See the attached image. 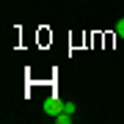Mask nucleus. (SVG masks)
<instances>
[{"mask_svg":"<svg viewBox=\"0 0 124 124\" xmlns=\"http://www.w3.org/2000/svg\"><path fill=\"white\" fill-rule=\"evenodd\" d=\"M41 110H44L47 116H58V113H63V110L77 113V105H75V102H63V99H58V97H50V99L41 102Z\"/></svg>","mask_w":124,"mask_h":124,"instance_id":"obj_1","label":"nucleus"},{"mask_svg":"<svg viewBox=\"0 0 124 124\" xmlns=\"http://www.w3.org/2000/svg\"><path fill=\"white\" fill-rule=\"evenodd\" d=\"M53 119H55L58 124H72V119H75V113H69V110H63V113H58V116H53Z\"/></svg>","mask_w":124,"mask_h":124,"instance_id":"obj_2","label":"nucleus"},{"mask_svg":"<svg viewBox=\"0 0 124 124\" xmlns=\"http://www.w3.org/2000/svg\"><path fill=\"white\" fill-rule=\"evenodd\" d=\"M116 36H119V39L124 41V17L119 19V22H116Z\"/></svg>","mask_w":124,"mask_h":124,"instance_id":"obj_3","label":"nucleus"}]
</instances>
